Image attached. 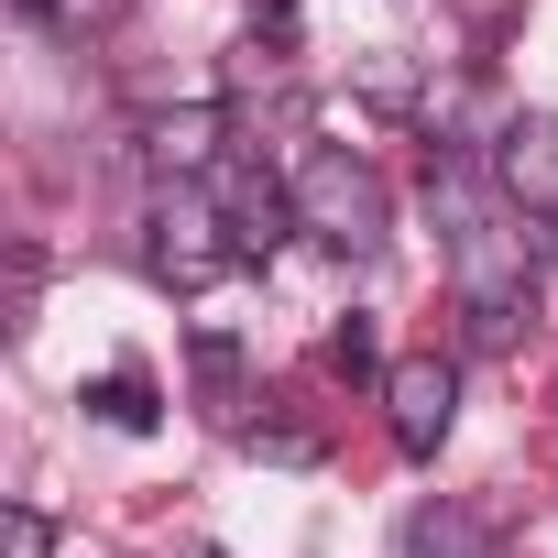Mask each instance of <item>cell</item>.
<instances>
[{"mask_svg":"<svg viewBox=\"0 0 558 558\" xmlns=\"http://www.w3.org/2000/svg\"><path fill=\"white\" fill-rule=\"evenodd\" d=\"M77 405H88L99 427H121V438H154V427H165V395H154V373H143V362H110Z\"/></svg>","mask_w":558,"mask_h":558,"instance_id":"9","label":"cell"},{"mask_svg":"<svg viewBox=\"0 0 558 558\" xmlns=\"http://www.w3.org/2000/svg\"><path fill=\"white\" fill-rule=\"evenodd\" d=\"M329 373H340V384H384V373H395L384 340H373V318H340V329H329Z\"/></svg>","mask_w":558,"mask_h":558,"instance_id":"13","label":"cell"},{"mask_svg":"<svg viewBox=\"0 0 558 558\" xmlns=\"http://www.w3.org/2000/svg\"><path fill=\"white\" fill-rule=\"evenodd\" d=\"M296 12H307V0H252V34H263V45H286V34H296Z\"/></svg>","mask_w":558,"mask_h":558,"instance_id":"16","label":"cell"},{"mask_svg":"<svg viewBox=\"0 0 558 558\" xmlns=\"http://www.w3.org/2000/svg\"><path fill=\"white\" fill-rule=\"evenodd\" d=\"M186 362H197V405L241 438V405H252V395H241V340H230V329H197V340H186Z\"/></svg>","mask_w":558,"mask_h":558,"instance_id":"10","label":"cell"},{"mask_svg":"<svg viewBox=\"0 0 558 558\" xmlns=\"http://www.w3.org/2000/svg\"><path fill=\"white\" fill-rule=\"evenodd\" d=\"M143 165L208 186V175L230 165V110H219V99H165V110H143Z\"/></svg>","mask_w":558,"mask_h":558,"instance_id":"6","label":"cell"},{"mask_svg":"<svg viewBox=\"0 0 558 558\" xmlns=\"http://www.w3.org/2000/svg\"><path fill=\"white\" fill-rule=\"evenodd\" d=\"M186 558H230V547H186Z\"/></svg>","mask_w":558,"mask_h":558,"instance_id":"17","label":"cell"},{"mask_svg":"<svg viewBox=\"0 0 558 558\" xmlns=\"http://www.w3.org/2000/svg\"><path fill=\"white\" fill-rule=\"evenodd\" d=\"M427 219H438V241H449L460 340H471V351H514L525 296H536V263H525V230H514V197L493 186V165L427 154Z\"/></svg>","mask_w":558,"mask_h":558,"instance_id":"1","label":"cell"},{"mask_svg":"<svg viewBox=\"0 0 558 558\" xmlns=\"http://www.w3.org/2000/svg\"><path fill=\"white\" fill-rule=\"evenodd\" d=\"M296 230H318L340 263H373L395 241V197H384V175L351 143H307L296 154Z\"/></svg>","mask_w":558,"mask_h":558,"instance_id":"3","label":"cell"},{"mask_svg":"<svg viewBox=\"0 0 558 558\" xmlns=\"http://www.w3.org/2000/svg\"><path fill=\"white\" fill-rule=\"evenodd\" d=\"M493 186L514 197V219H547L558 230V110H514L493 132Z\"/></svg>","mask_w":558,"mask_h":558,"instance_id":"7","label":"cell"},{"mask_svg":"<svg viewBox=\"0 0 558 558\" xmlns=\"http://www.w3.org/2000/svg\"><path fill=\"white\" fill-rule=\"evenodd\" d=\"M230 263H241V241H230V208H219V186L154 175V197H143V274H154L165 296H208Z\"/></svg>","mask_w":558,"mask_h":558,"instance_id":"2","label":"cell"},{"mask_svg":"<svg viewBox=\"0 0 558 558\" xmlns=\"http://www.w3.org/2000/svg\"><path fill=\"white\" fill-rule=\"evenodd\" d=\"M384 427H395L405 460H438L449 427H460V362H449V351H405V362L384 373Z\"/></svg>","mask_w":558,"mask_h":558,"instance_id":"4","label":"cell"},{"mask_svg":"<svg viewBox=\"0 0 558 558\" xmlns=\"http://www.w3.org/2000/svg\"><path fill=\"white\" fill-rule=\"evenodd\" d=\"M395 558H504V547H493V525H482L471 504H449V493H427V504L405 514V536H395Z\"/></svg>","mask_w":558,"mask_h":558,"instance_id":"8","label":"cell"},{"mask_svg":"<svg viewBox=\"0 0 558 558\" xmlns=\"http://www.w3.org/2000/svg\"><path fill=\"white\" fill-rule=\"evenodd\" d=\"M0 558H56V514L45 504H0Z\"/></svg>","mask_w":558,"mask_h":558,"instance_id":"15","label":"cell"},{"mask_svg":"<svg viewBox=\"0 0 558 558\" xmlns=\"http://www.w3.org/2000/svg\"><path fill=\"white\" fill-rule=\"evenodd\" d=\"M362 99H384V110H416V99H427V88H416V56L373 45V56H362Z\"/></svg>","mask_w":558,"mask_h":558,"instance_id":"14","label":"cell"},{"mask_svg":"<svg viewBox=\"0 0 558 558\" xmlns=\"http://www.w3.org/2000/svg\"><path fill=\"white\" fill-rule=\"evenodd\" d=\"M208 186H219V208H230L241 263H274V252H286V230H296V175H274L263 154H230Z\"/></svg>","mask_w":558,"mask_h":558,"instance_id":"5","label":"cell"},{"mask_svg":"<svg viewBox=\"0 0 558 558\" xmlns=\"http://www.w3.org/2000/svg\"><path fill=\"white\" fill-rule=\"evenodd\" d=\"M241 449H263V460H286V471L329 460V438H318L307 416H241Z\"/></svg>","mask_w":558,"mask_h":558,"instance_id":"12","label":"cell"},{"mask_svg":"<svg viewBox=\"0 0 558 558\" xmlns=\"http://www.w3.org/2000/svg\"><path fill=\"white\" fill-rule=\"evenodd\" d=\"M23 23H45V34H66V45H88V34H110V23H132L143 0H12Z\"/></svg>","mask_w":558,"mask_h":558,"instance_id":"11","label":"cell"}]
</instances>
